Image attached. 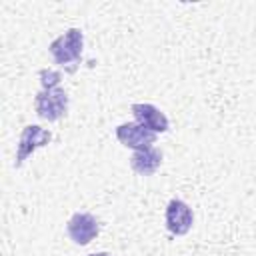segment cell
Instances as JSON below:
<instances>
[{
	"label": "cell",
	"instance_id": "cell-4",
	"mask_svg": "<svg viewBox=\"0 0 256 256\" xmlns=\"http://www.w3.org/2000/svg\"><path fill=\"white\" fill-rule=\"evenodd\" d=\"M66 232H68V236H70V240L74 244L86 246V244H90L98 236L100 224H98L94 214H90V212H76L66 222Z\"/></svg>",
	"mask_w": 256,
	"mask_h": 256
},
{
	"label": "cell",
	"instance_id": "cell-9",
	"mask_svg": "<svg viewBox=\"0 0 256 256\" xmlns=\"http://www.w3.org/2000/svg\"><path fill=\"white\" fill-rule=\"evenodd\" d=\"M38 76H40V84H42V88H56V86L60 84V80H62V74H60L58 70H52V68H44V70H40Z\"/></svg>",
	"mask_w": 256,
	"mask_h": 256
},
{
	"label": "cell",
	"instance_id": "cell-1",
	"mask_svg": "<svg viewBox=\"0 0 256 256\" xmlns=\"http://www.w3.org/2000/svg\"><path fill=\"white\" fill-rule=\"evenodd\" d=\"M84 48V32L80 28H68L56 40L50 42L48 52L52 54L54 62L60 66H68L80 60Z\"/></svg>",
	"mask_w": 256,
	"mask_h": 256
},
{
	"label": "cell",
	"instance_id": "cell-3",
	"mask_svg": "<svg viewBox=\"0 0 256 256\" xmlns=\"http://www.w3.org/2000/svg\"><path fill=\"white\" fill-rule=\"evenodd\" d=\"M50 140H52V134H50L46 128H42V126H38V124H28V126H24V130H22V134H20V138H18L14 166L20 168L38 148L46 146Z\"/></svg>",
	"mask_w": 256,
	"mask_h": 256
},
{
	"label": "cell",
	"instance_id": "cell-8",
	"mask_svg": "<svg viewBox=\"0 0 256 256\" xmlns=\"http://www.w3.org/2000/svg\"><path fill=\"white\" fill-rule=\"evenodd\" d=\"M160 164H162V152L154 146L134 150V154L130 156V168L140 176H152L160 168Z\"/></svg>",
	"mask_w": 256,
	"mask_h": 256
},
{
	"label": "cell",
	"instance_id": "cell-10",
	"mask_svg": "<svg viewBox=\"0 0 256 256\" xmlns=\"http://www.w3.org/2000/svg\"><path fill=\"white\" fill-rule=\"evenodd\" d=\"M88 256H112V254H108V252H96V254H88Z\"/></svg>",
	"mask_w": 256,
	"mask_h": 256
},
{
	"label": "cell",
	"instance_id": "cell-7",
	"mask_svg": "<svg viewBox=\"0 0 256 256\" xmlns=\"http://www.w3.org/2000/svg\"><path fill=\"white\" fill-rule=\"evenodd\" d=\"M130 110H132V114H134V118H136V122L138 124H142L144 128H148L150 132H168V128H170V122H168V116L160 110V108H156L154 104H148V102H136V104H132L130 106Z\"/></svg>",
	"mask_w": 256,
	"mask_h": 256
},
{
	"label": "cell",
	"instance_id": "cell-2",
	"mask_svg": "<svg viewBox=\"0 0 256 256\" xmlns=\"http://www.w3.org/2000/svg\"><path fill=\"white\" fill-rule=\"evenodd\" d=\"M34 110L42 120L56 122L68 112V94L64 88H42L34 98Z\"/></svg>",
	"mask_w": 256,
	"mask_h": 256
},
{
	"label": "cell",
	"instance_id": "cell-6",
	"mask_svg": "<svg viewBox=\"0 0 256 256\" xmlns=\"http://www.w3.org/2000/svg\"><path fill=\"white\" fill-rule=\"evenodd\" d=\"M194 224V212L192 208L180 200V198H172L166 206V228L176 234V236H184Z\"/></svg>",
	"mask_w": 256,
	"mask_h": 256
},
{
	"label": "cell",
	"instance_id": "cell-5",
	"mask_svg": "<svg viewBox=\"0 0 256 256\" xmlns=\"http://www.w3.org/2000/svg\"><path fill=\"white\" fill-rule=\"evenodd\" d=\"M116 138L122 146L132 148V150H142L156 142V134L138 122H124L116 126Z\"/></svg>",
	"mask_w": 256,
	"mask_h": 256
}]
</instances>
